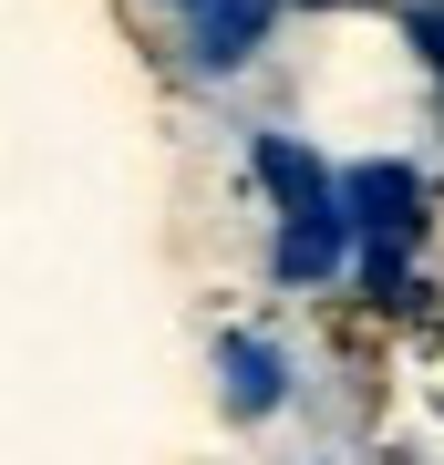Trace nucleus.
Segmentation results:
<instances>
[{"label":"nucleus","mask_w":444,"mask_h":465,"mask_svg":"<svg viewBox=\"0 0 444 465\" xmlns=\"http://www.w3.org/2000/svg\"><path fill=\"white\" fill-rule=\"evenodd\" d=\"M341 238H351V217L341 207H290V238H280V269H290V280H321V269L331 259H341Z\"/></svg>","instance_id":"obj_1"},{"label":"nucleus","mask_w":444,"mask_h":465,"mask_svg":"<svg viewBox=\"0 0 444 465\" xmlns=\"http://www.w3.org/2000/svg\"><path fill=\"white\" fill-rule=\"evenodd\" d=\"M259 176H269V197H280V207H321V197H331L321 155H300L290 134H259Z\"/></svg>","instance_id":"obj_2"},{"label":"nucleus","mask_w":444,"mask_h":465,"mask_svg":"<svg viewBox=\"0 0 444 465\" xmlns=\"http://www.w3.org/2000/svg\"><path fill=\"white\" fill-rule=\"evenodd\" d=\"M259 32H269V0H217V11H207V32H197L207 73H217V63H238V52L259 42Z\"/></svg>","instance_id":"obj_3"},{"label":"nucleus","mask_w":444,"mask_h":465,"mask_svg":"<svg viewBox=\"0 0 444 465\" xmlns=\"http://www.w3.org/2000/svg\"><path fill=\"white\" fill-rule=\"evenodd\" d=\"M351 217H362V228H403L413 217V176L403 166H362L351 176Z\"/></svg>","instance_id":"obj_4"},{"label":"nucleus","mask_w":444,"mask_h":465,"mask_svg":"<svg viewBox=\"0 0 444 465\" xmlns=\"http://www.w3.org/2000/svg\"><path fill=\"white\" fill-rule=\"evenodd\" d=\"M228 382H238L248 414H269V403H280V362H269L259 341H228Z\"/></svg>","instance_id":"obj_5"},{"label":"nucleus","mask_w":444,"mask_h":465,"mask_svg":"<svg viewBox=\"0 0 444 465\" xmlns=\"http://www.w3.org/2000/svg\"><path fill=\"white\" fill-rule=\"evenodd\" d=\"M403 21H413V42H424V63L444 73V0H413V11H403Z\"/></svg>","instance_id":"obj_6"}]
</instances>
